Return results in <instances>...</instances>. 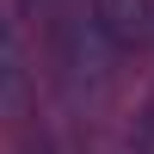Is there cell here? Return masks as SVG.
I'll return each instance as SVG.
<instances>
[{
    "label": "cell",
    "instance_id": "cell-1",
    "mask_svg": "<svg viewBox=\"0 0 154 154\" xmlns=\"http://www.w3.org/2000/svg\"><path fill=\"white\" fill-rule=\"evenodd\" d=\"M93 19L111 49H142L154 37V0H93Z\"/></svg>",
    "mask_w": 154,
    "mask_h": 154
},
{
    "label": "cell",
    "instance_id": "cell-2",
    "mask_svg": "<svg viewBox=\"0 0 154 154\" xmlns=\"http://www.w3.org/2000/svg\"><path fill=\"white\" fill-rule=\"evenodd\" d=\"M99 43H111V37L99 31V19L62 31V74H68V86H99L105 80V49Z\"/></svg>",
    "mask_w": 154,
    "mask_h": 154
},
{
    "label": "cell",
    "instance_id": "cell-3",
    "mask_svg": "<svg viewBox=\"0 0 154 154\" xmlns=\"http://www.w3.org/2000/svg\"><path fill=\"white\" fill-rule=\"evenodd\" d=\"M25 99H31V68H25V49L12 37L6 12H0V117L25 111Z\"/></svg>",
    "mask_w": 154,
    "mask_h": 154
}]
</instances>
